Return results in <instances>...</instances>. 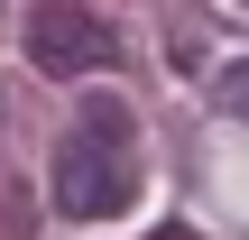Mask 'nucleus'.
Instances as JSON below:
<instances>
[{"instance_id":"nucleus-4","label":"nucleus","mask_w":249,"mask_h":240,"mask_svg":"<svg viewBox=\"0 0 249 240\" xmlns=\"http://www.w3.org/2000/svg\"><path fill=\"white\" fill-rule=\"evenodd\" d=\"M0 9H9V0H0Z\"/></svg>"},{"instance_id":"nucleus-3","label":"nucleus","mask_w":249,"mask_h":240,"mask_svg":"<svg viewBox=\"0 0 249 240\" xmlns=\"http://www.w3.org/2000/svg\"><path fill=\"white\" fill-rule=\"evenodd\" d=\"M222 102H231V111H249V65H231V74H222Z\"/></svg>"},{"instance_id":"nucleus-1","label":"nucleus","mask_w":249,"mask_h":240,"mask_svg":"<svg viewBox=\"0 0 249 240\" xmlns=\"http://www.w3.org/2000/svg\"><path fill=\"white\" fill-rule=\"evenodd\" d=\"M55 213L65 222H120L129 194H139V120L120 92H83V111L65 120V148H55Z\"/></svg>"},{"instance_id":"nucleus-2","label":"nucleus","mask_w":249,"mask_h":240,"mask_svg":"<svg viewBox=\"0 0 249 240\" xmlns=\"http://www.w3.org/2000/svg\"><path fill=\"white\" fill-rule=\"evenodd\" d=\"M28 65L55 74V83H83V74H111V65H120V37H111L102 9H83V0H37V9H28Z\"/></svg>"}]
</instances>
